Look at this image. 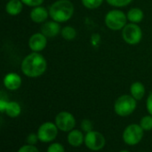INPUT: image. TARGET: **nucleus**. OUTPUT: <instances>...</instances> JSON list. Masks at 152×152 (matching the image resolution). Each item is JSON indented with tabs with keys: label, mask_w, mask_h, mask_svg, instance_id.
<instances>
[{
	"label": "nucleus",
	"mask_w": 152,
	"mask_h": 152,
	"mask_svg": "<svg viewBox=\"0 0 152 152\" xmlns=\"http://www.w3.org/2000/svg\"><path fill=\"white\" fill-rule=\"evenodd\" d=\"M47 37H45L41 31L32 34L28 39V47L32 52H41L47 45Z\"/></svg>",
	"instance_id": "10"
},
{
	"label": "nucleus",
	"mask_w": 152,
	"mask_h": 152,
	"mask_svg": "<svg viewBox=\"0 0 152 152\" xmlns=\"http://www.w3.org/2000/svg\"><path fill=\"white\" fill-rule=\"evenodd\" d=\"M145 86L141 82H134L130 86V95H132L137 101L142 100L145 96Z\"/></svg>",
	"instance_id": "15"
},
{
	"label": "nucleus",
	"mask_w": 152,
	"mask_h": 152,
	"mask_svg": "<svg viewBox=\"0 0 152 152\" xmlns=\"http://www.w3.org/2000/svg\"><path fill=\"white\" fill-rule=\"evenodd\" d=\"M61 27L60 22H57L53 20L46 21L42 23L41 32L47 38H54L58 34H61Z\"/></svg>",
	"instance_id": "13"
},
{
	"label": "nucleus",
	"mask_w": 152,
	"mask_h": 152,
	"mask_svg": "<svg viewBox=\"0 0 152 152\" xmlns=\"http://www.w3.org/2000/svg\"><path fill=\"white\" fill-rule=\"evenodd\" d=\"M104 1L105 0H81V3L86 8L89 10H94L99 8Z\"/></svg>",
	"instance_id": "20"
},
{
	"label": "nucleus",
	"mask_w": 152,
	"mask_h": 152,
	"mask_svg": "<svg viewBox=\"0 0 152 152\" xmlns=\"http://www.w3.org/2000/svg\"><path fill=\"white\" fill-rule=\"evenodd\" d=\"M122 38L124 41L128 45H137L142 39V28L137 23L129 22L122 30Z\"/></svg>",
	"instance_id": "5"
},
{
	"label": "nucleus",
	"mask_w": 152,
	"mask_h": 152,
	"mask_svg": "<svg viewBox=\"0 0 152 152\" xmlns=\"http://www.w3.org/2000/svg\"><path fill=\"white\" fill-rule=\"evenodd\" d=\"M68 142L72 147H78L85 142V136L79 130H72L68 134Z\"/></svg>",
	"instance_id": "16"
},
{
	"label": "nucleus",
	"mask_w": 152,
	"mask_h": 152,
	"mask_svg": "<svg viewBox=\"0 0 152 152\" xmlns=\"http://www.w3.org/2000/svg\"><path fill=\"white\" fill-rule=\"evenodd\" d=\"M29 17L35 23H44L47 21L48 17H50L49 9L42 5L33 7L29 13Z\"/></svg>",
	"instance_id": "11"
},
{
	"label": "nucleus",
	"mask_w": 152,
	"mask_h": 152,
	"mask_svg": "<svg viewBox=\"0 0 152 152\" xmlns=\"http://www.w3.org/2000/svg\"><path fill=\"white\" fill-rule=\"evenodd\" d=\"M47 152H65V149L61 143L54 142L48 147Z\"/></svg>",
	"instance_id": "23"
},
{
	"label": "nucleus",
	"mask_w": 152,
	"mask_h": 152,
	"mask_svg": "<svg viewBox=\"0 0 152 152\" xmlns=\"http://www.w3.org/2000/svg\"><path fill=\"white\" fill-rule=\"evenodd\" d=\"M23 4L21 0H8L5 4V12L11 16H16L22 12Z\"/></svg>",
	"instance_id": "14"
},
{
	"label": "nucleus",
	"mask_w": 152,
	"mask_h": 152,
	"mask_svg": "<svg viewBox=\"0 0 152 152\" xmlns=\"http://www.w3.org/2000/svg\"><path fill=\"white\" fill-rule=\"evenodd\" d=\"M58 135V127L55 123L45 122L37 130V136L40 142L47 143L54 141Z\"/></svg>",
	"instance_id": "7"
},
{
	"label": "nucleus",
	"mask_w": 152,
	"mask_h": 152,
	"mask_svg": "<svg viewBox=\"0 0 152 152\" xmlns=\"http://www.w3.org/2000/svg\"><path fill=\"white\" fill-rule=\"evenodd\" d=\"M126 16H127L128 22H130L132 23H137L138 24L143 20L144 13L139 7H133V8H130L128 10V12L126 13Z\"/></svg>",
	"instance_id": "17"
},
{
	"label": "nucleus",
	"mask_w": 152,
	"mask_h": 152,
	"mask_svg": "<svg viewBox=\"0 0 152 152\" xmlns=\"http://www.w3.org/2000/svg\"><path fill=\"white\" fill-rule=\"evenodd\" d=\"M137 107V100L128 94L119 96L114 103L115 113L122 117L128 116L134 112Z\"/></svg>",
	"instance_id": "3"
},
{
	"label": "nucleus",
	"mask_w": 152,
	"mask_h": 152,
	"mask_svg": "<svg viewBox=\"0 0 152 152\" xmlns=\"http://www.w3.org/2000/svg\"><path fill=\"white\" fill-rule=\"evenodd\" d=\"M127 21L126 13L119 9H112L109 11L104 17V22L107 28L114 31L122 30L127 24Z\"/></svg>",
	"instance_id": "4"
},
{
	"label": "nucleus",
	"mask_w": 152,
	"mask_h": 152,
	"mask_svg": "<svg viewBox=\"0 0 152 152\" xmlns=\"http://www.w3.org/2000/svg\"><path fill=\"white\" fill-rule=\"evenodd\" d=\"M4 113L12 118L19 116L21 113V107L16 101H8Z\"/></svg>",
	"instance_id": "18"
},
{
	"label": "nucleus",
	"mask_w": 152,
	"mask_h": 152,
	"mask_svg": "<svg viewBox=\"0 0 152 152\" xmlns=\"http://www.w3.org/2000/svg\"><path fill=\"white\" fill-rule=\"evenodd\" d=\"M75 7L70 0H57L49 7L50 18L62 23L69 21L74 14Z\"/></svg>",
	"instance_id": "2"
},
{
	"label": "nucleus",
	"mask_w": 152,
	"mask_h": 152,
	"mask_svg": "<svg viewBox=\"0 0 152 152\" xmlns=\"http://www.w3.org/2000/svg\"><path fill=\"white\" fill-rule=\"evenodd\" d=\"M7 103H8V100L4 99L3 98L0 99V111L2 113H4L5 108H6V106H7Z\"/></svg>",
	"instance_id": "29"
},
{
	"label": "nucleus",
	"mask_w": 152,
	"mask_h": 152,
	"mask_svg": "<svg viewBox=\"0 0 152 152\" xmlns=\"http://www.w3.org/2000/svg\"><path fill=\"white\" fill-rule=\"evenodd\" d=\"M54 123L59 130L62 132H70L76 125V119L71 113L61 111L55 116Z\"/></svg>",
	"instance_id": "9"
},
{
	"label": "nucleus",
	"mask_w": 152,
	"mask_h": 152,
	"mask_svg": "<svg viewBox=\"0 0 152 152\" xmlns=\"http://www.w3.org/2000/svg\"><path fill=\"white\" fill-rule=\"evenodd\" d=\"M18 152H39V151L34 145L27 144V145H24V146L20 147L19 149Z\"/></svg>",
	"instance_id": "27"
},
{
	"label": "nucleus",
	"mask_w": 152,
	"mask_h": 152,
	"mask_svg": "<svg viewBox=\"0 0 152 152\" xmlns=\"http://www.w3.org/2000/svg\"><path fill=\"white\" fill-rule=\"evenodd\" d=\"M81 129L85 133H89L93 131V124L90 120L88 119H84L81 122Z\"/></svg>",
	"instance_id": "24"
},
{
	"label": "nucleus",
	"mask_w": 152,
	"mask_h": 152,
	"mask_svg": "<svg viewBox=\"0 0 152 152\" xmlns=\"http://www.w3.org/2000/svg\"><path fill=\"white\" fill-rule=\"evenodd\" d=\"M146 108H147L148 113L152 116V93H151L148 96V98H147V100H146Z\"/></svg>",
	"instance_id": "28"
},
{
	"label": "nucleus",
	"mask_w": 152,
	"mask_h": 152,
	"mask_svg": "<svg viewBox=\"0 0 152 152\" xmlns=\"http://www.w3.org/2000/svg\"><path fill=\"white\" fill-rule=\"evenodd\" d=\"M77 30L72 26H64L61 28V35L66 40H73L77 37Z\"/></svg>",
	"instance_id": "19"
},
{
	"label": "nucleus",
	"mask_w": 152,
	"mask_h": 152,
	"mask_svg": "<svg viewBox=\"0 0 152 152\" xmlns=\"http://www.w3.org/2000/svg\"><path fill=\"white\" fill-rule=\"evenodd\" d=\"M140 125L144 131L152 130V116L148 115L143 116L140 121Z\"/></svg>",
	"instance_id": "21"
},
{
	"label": "nucleus",
	"mask_w": 152,
	"mask_h": 152,
	"mask_svg": "<svg viewBox=\"0 0 152 152\" xmlns=\"http://www.w3.org/2000/svg\"><path fill=\"white\" fill-rule=\"evenodd\" d=\"M47 69V62L39 52H32L27 55L20 65L22 73L28 78H37L43 75Z\"/></svg>",
	"instance_id": "1"
},
{
	"label": "nucleus",
	"mask_w": 152,
	"mask_h": 152,
	"mask_svg": "<svg viewBox=\"0 0 152 152\" xmlns=\"http://www.w3.org/2000/svg\"><path fill=\"white\" fill-rule=\"evenodd\" d=\"M143 129L140 125L132 124L126 127L123 132V140L126 144L134 146L138 144L143 137Z\"/></svg>",
	"instance_id": "6"
},
{
	"label": "nucleus",
	"mask_w": 152,
	"mask_h": 152,
	"mask_svg": "<svg viewBox=\"0 0 152 152\" xmlns=\"http://www.w3.org/2000/svg\"><path fill=\"white\" fill-rule=\"evenodd\" d=\"M26 141H27V143H28V144H30V145H35V144H37V141H39L38 136H37V133L36 134V133H32L28 134V135L27 136Z\"/></svg>",
	"instance_id": "26"
},
{
	"label": "nucleus",
	"mask_w": 152,
	"mask_h": 152,
	"mask_svg": "<svg viewBox=\"0 0 152 152\" xmlns=\"http://www.w3.org/2000/svg\"><path fill=\"white\" fill-rule=\"evenodd\" d=\"M3 83L5 89H7L8 90H17L20 88L22 84V80L18 73L11 72L4 75Z\"/></svg>",
	"instance_id": "12"
},
{
	"label": "nucleus",
	"mask_w": 152,
	"mask_h": 152,
	"mask_svg": "<svg viewBox=\"0 0 152 152\" xmlns=\"http://www.w3.org/2000/svg\"><path fill=\"white\" fill-rule=\"evenodd\" d=\"M45 0H21V2L29 7H36L38 5H42Z\"/></svg>",
	"instance_id": "25"
},
{
	"label": "nucleus",
	"mask_w": 152,
	"mask_h": 152,
	"mask_svg": "<svg viewBox=\"0 0 152 152\" xmlns=\"http://www.w3.org/2000/svg\"><path fill=\"white\" fill-rule=\"evenodd\" d=\"M119 152H130V151H119Z\"/></svg>",
	"instance_id": "30"
},
{
	"label": "nucleus",
	"mask_w": 152,
	"mask_h": 152,
	"mask_svg": "<svg viewBox=\"0 0 152 152\" xmlns=\"http://www.w3.org/2000/svg\"><path fill=\"white\" fill-rule=\"evenodd\" d=\"M105 1L110 5H111L113 7H117V8L127 6L128 4H130L133 2V0H105Z\"/></svg>",
	"instance_id": "22"
},
{
	"label": "nucleus",
	"mask_w": 152,
	"mask_h": 152,
	"mask_svg": "<svg viewBox=\"0 0 152 152\" xmlns=\"http://www.w3.org/2000/svg\"><path fill=\"white\" fill-rule=\"evenodd\" d=\"M85 144L89 150L93 151H98L104 148L106 140L101 133L93 130L89 133H86L85 136Z\"/></svg>",
	"instance_id": "8"
}]
</instances>
